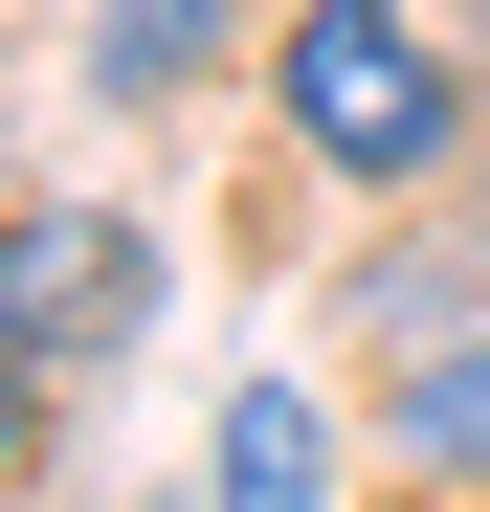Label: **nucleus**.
<instances>
[{
	"instance_id": "nucleus-4",
	"label": "nucleus",
	"mask_w": 490,
	"mask_h": 512,
	"mask_svg": "<svg viewBox=\"0 0 490 512\" xmlns=\"http://www.w3.org/2000/svg\"><path fill=\"white\" fill-rule=\"evenodd\" d=\"M245 45V0H90V90L156 112V90H201V67Z\"/></svg>"
},
{
	"instance_id": "nucleus-2",
	"label": "nucleus",
	"mask_w": 490,
	"mask_h": 512,
	"mask_svg": "<svg viewBox=\"0 0 490 512\" xmlns=\"http://www.w3.org/2000/svg\"><path fill=\"white\" fill-rule=\"evenodd\" d=\"M156 334V223H112V201H0V357H134Z\"/></svg>"
},
{
	"instance_id": "nucleus-3",
	"label": "nucleus",
	"mask_w": 490,
	"mask_h": 512,
	"mask_svg": "<svg viewBox=\"0 0 490 512\" xmlns=\"http://www.w3.org/2000/svg\"><path fill=\"white\" fill-rule=\"evenodd\" d=\"M201 490H223V512H335V401H312V379H223Z\"/></svg>"
},
{
	"instance_id": "nucleus-6",
	"label": "nucleus",
	"mask_w": 490,
	"mask_h": 512,
	"mask_svg": "<svg viewBox=\"0 0 490 512\" xmlns=\"http://www.w3.org/2000/svg\"><path fill=\"white\" fill-rule=\"evenodd\" d=\"M23 423H45V357H0V490H23Z\"/></svg>"
},
{
	"instance_id": "nucleus-5",
	"label": "nucleus",
	"mask_w": 490,
	"mask_h": 512,
	"mask_svg": "<svg viewBox=\"0 0 490 512\" xmlns=\"http://www.w3.org/2000/svg\"><path fill=\"white\" fill-rule=\"evenodd\" d=\"M379 423H401V468H424V490H490V334H424Z\"/></svg>"
},
{
	"instance_id": "nucleus-1",
	"label": "nucleus",
	"mask_w": 490,
	"mask_h": 512,
	"mask_svg": "<svg viewBox=\"0 0 490 512\" xmlns=\"http://www.w3.org/2000/svg\"><path fill=\"white\" fill-rule=\"evenodd\" d=\"M268 112L312 134V179L424 201L446 156H468V67H446L424 0H290V23H268Z\"/></svg>"
}]
</instances>
